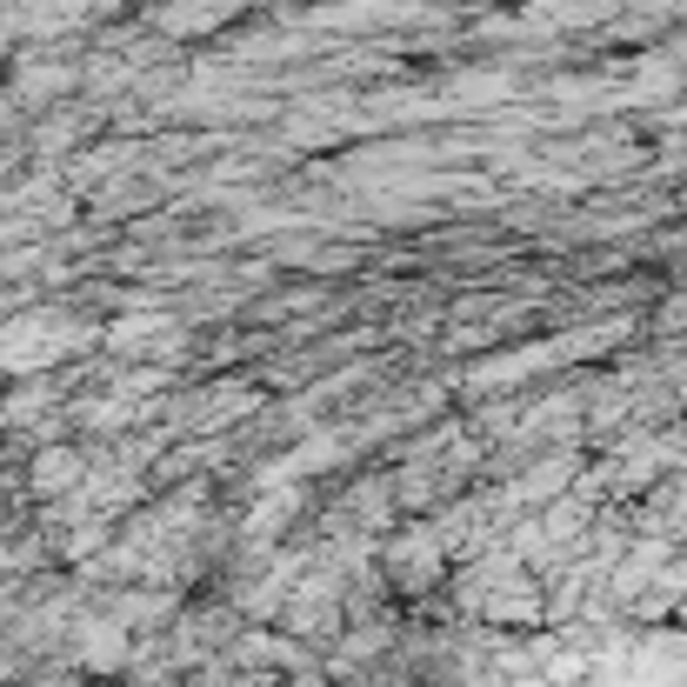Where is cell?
<instances>
[{
  "mask_svg": "<svg viewBox=\"0 0 687 687\" xmlns=\"http://www.w3.org/2000/svg\"><path fill=\"white\" fill-rule=\"evenodd\" d=\"M47 348H54V340H47V327H34V320L8 327V340H0V355H8L14 368H41V361H54Z\"/></svg>",
  "mask_w": 687,
  "mask_h": 687,
  "instance_id": "6da1fadb",
  "label": "cell"
},
{
  "mask_svg": "<svg viewBox=\"0 0 687 687\" xmlns=\"http://www.w3.org/2000/svg\"><path fill=\"white\" fill-rule=\"evenodd\" d=\"M434 561H441V554H434L427 535H414V548H408V541L394 548V574H401L408 588H427V581H434Z\"/></svg>",
  "mask_w": 687,
  "mask_h": 687,
  "instance_id": "7a4b0ae2",
  "label": "cell"
},
{
  "mask_svg": "<svg viewBox=\"0 0 687 687\" xmlns=\"http://www.w3.org/2000/svg\"><path fill=\"white\" fill-rule=\"evenodd\" d=\"M81 654H87L94 667H114V660H120V634L101 621V627H87V634H81Z\"/></svg>",
  "mask_w": 687,
  "mask_h": 687,
  "instance_id": "3957f363",
  "label": "cell"
},
{
  "mask_svg": "<svg viewBox=\"0 0 687 687\" xmlns=\"http://www.w3.org/2000/svg\"><path fill=\"white\" fill-rule=\"evenodd\" d=\"M67 461H74V454H47V467H41V487H61V480H67V474H74V467H67Z\"/></svg>",
  "mask_w": 687,
  "mask_h": 687,
  "instance_id": "277c9868",
  "label": "cell"
}]
</instances>
